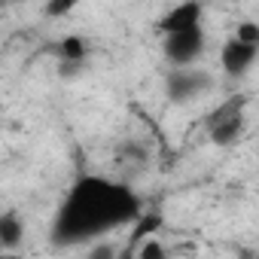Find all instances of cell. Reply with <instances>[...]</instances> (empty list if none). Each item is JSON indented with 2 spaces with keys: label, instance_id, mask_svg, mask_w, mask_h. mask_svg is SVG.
I'll return each instance as SVG.
<instances>
[{
  "label": "cell",
  "instance_id": "10",
  "mask_svg": "<svg viewBox=\"0 0 259 259\" xmlns=\"http://www.w3.org/2000/svg\"><path fill=\"white\" fill-rule=\"evenodd\" d=\"M79 7V0H46V16L49 19H64Z\"/></svg>",
  "mask_w": 259,
  "mask_h": 259
},
{
  "label": "cell",
  "instance_id": "7",
  "mask_svg": "<svg viewBox=\"0 0 259 259\" xmlns=\"http://www.w3.org/2000/svg\"><path fill=\"white\" fill-rule=\"evenodd\" d=\"M22 235H25V229H22L16 213H4V217H0V247H4V250H13L22 241Z\"/></svg>",
  "mask_w": 259,
  "mask_h": 259
},
{
  "label": "cell",
  "instance_id": "1",
  "mask_svg": "<svg viewBox=\"0 0 259 259\" xmlns=\"http://www.w3.org/2000/svg\"><path fill=\"white\" fill-rule=\"evenodd\" d=\"M138 204L128 195V189L89 177L82 183L73 186V195L64 207V226L67 232L79 235V232H101L113 223H125V220H138Z\"/></svg>",
  "mask_w": 259,
  "mask_h": 259
},
{
  "label": "cell",
  "instance_id": "9",
  "mask_svg": "<svg viewBox=\"0 0 259 259\" xmlns=\"http://www.w3.org/2000/svg\"><path fill=\"white\" fill-rule=\"evenodd\" d=\"M162 226V217L159 213H138V226H135V232H132V238L135 241H144V238H153L156 235V229Z\"/></svg>",
  "mask_w": 259,
  "mask_h": 259
},
{
  "label": "cell",
  "instance_id": "5",
  "mask_svg": "<svg viewBox=\"0 0 259 259\" xmlns=\"http://www.w3.org/2000/svg\"><path fill=\"white\" fill-rule=\"evenodd\" d=\"M201 4L198 0H183L177 4L171 13H165L159 19V31L162 34H177V31H189V28H198L201 25Z\"/></svg>",
  "mask_w": 259,
  "mask_h": 259
},
{
  "label": "cell",
  "instance_id": "4",
  "mask_svg": "<svg viewBox=\"0 0 259 259\" xmlns=\"http://www.w3.org/2000/svg\"><path fill=\"white\" fill-rule=\"evenodd\" d=\"M256 55H259V46H250V43L232 37V40H226L223 49H220V67H223L226 76L238 79V76H244V73L253 67Z\"/></svg>",
  "mask_w": 259,
  "mask_h": 259
},
{
  "label": "cell",
  "instance_id": "12",
  "mask_svg": "<svg viewBox=\"0 0 259 259\" xmlns=\"http://www.w3.org/2000/svg\"><path fill=\"white\" fill-rule=\"evenodd\" d=\"M135 253H138L141 259H159V256H165L168 250H165V247H162L159 241H144V244H141V247H138Z\"/></svg>",
  "mask_w": 259,
  "mask_h": 259
},
{
  "label": "cell",
  "instance_id": "2",
  "mask_svg": "<svg viewBox=\"0 0 259 259\" xmlns=\"http://www.w3.org/2000/svg\"><path fill=\"white\" fill-rule=\"evenodd\" d=\"M244 110H247L244 95H229L226 101H220V107L207 116V138L220 147L235 144L244 132Z\"/></svg>",
  "mask_w": 259,
  "mask_h": 259
},
{
  "label": "cell",
  "instance_id": "3",
  "mask_svg": "<svg viewBox=\"0 0 259 259\" xmlns=\"http://www.w3.org/2000/svg\"><path fill=\"white\" fill-rule=\"evenodd\" d=\"M201 52H204V31H201V25L198 28H189V31L165 34V55H168L171 64L186 67V64L198 61Z\"/></svg>",
  "mask_w": 259,
  "mask_h": 259
},
{
  "label": "cell",
  "instance_id": "6",
  "mask_svg": "<svg viewBox=\"0 0 259 259\" xmlns=\"http://www.w3.org/2000/svg\"><path fill=\"white\" fill-rule=\"evenodd\" d=\"M204 85H207V76H204L201 70H192V67L186 64V67H177V70L171 73V79H168V95H171L174 101H189V98H195Z\"/></svg>",
  "mask_w": 259,
  "mask_h": 259
},
{
  "label": "cell",
  "instance_id": "8",
  "mask_svg": "<svg viewBox=\"0 0 259 259\" xmlns=\"http://www.w3.org/2000/svg\"><path fill=\"white\" fill-rule=\"evenodd\" d=\"M58 55H61L64 64H79L85 58V43L79 37H64L61 46H58Z\"/></svg>",
  "mask_w": 259,
  "mask_h": 259
},
{
  "label": "cell",
  "instance_id": "11",
  "mask_svg": "<svg viewBox=\"0 0 259 259\" xmlns=\"http://www.w3.org/2000/svg\"><path fill=\"white\" fill-rule=\"evenodd\" d=\"M235 37L244 40V43H250V46H259V25L256 22H241L238 31H235Z\"/></svg>",
  "mask_w": 259,
  "mask_h": 259
}]
</instances>
